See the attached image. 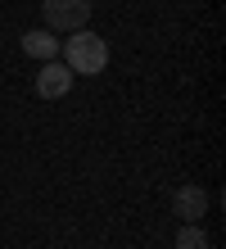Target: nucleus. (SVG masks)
Listing matches in <instances>:
<instances>
[{"instance_id":"1","label":"nucleus","mask_w":226,"mask_h":249,"mask_svg":"<svg viewBox=\"0 0 226 249\" xmlns=\"http://www.w3.org/2000/svg\"><path fill=\"white\" fill-rule=\"evenodd\" d=\"M59 59L72 68V77H95V72L109 68V41L95 36L90 27H77L59 41Z\"/></svg>"},{"instance_id":"2","label":"nucleus","mask_w":226,"mask_h":249,"mask_svg":"<svg viewBox=\"0 0 226 249\" xmlns=\"http://www.w3.org/2000/svg\"><path fill=\"white\" fill-rule=\"evenodd\" d=\"M41 18L50 32H77V27H90V0H45Z\"/></svg>"},{"instance_id":"3","label":"nucleus","mask_w":226,"mask_h":249,"mask_svg":"<svg viewBox=\"0 0 226 249\" xmlns=\"http://www.w3.org/2000/svg\"><path fill=\"white\" fill-rule=\"evenodd\" d=\"M72 68L64 64V59H45L41 68H36V95L41 100H64L68 91H72Z\"/></svg>"},{"instance_id":"4","label":"nucleus","mask_w":226,"mask_h":249,"mask_svg":"<svg viewBox=\"0 0 226 249\" xmlns=\"http://www.w3.org/2000/svg\"><path fill=\"white\" fill-rule=\"evenodd\" d=\"M172 213L181 217V222H199V217L208 213V190L204 186H176L172 190Z\"/></svg>"},{"instance_id":"5","label":"nucleus","mask_w":226,"mask_h":249,"mask_svg":"<svg viewBox=\"0 0 226 249\" xmlns=\"http://www.w3.org/2000/svg\"><path fill=\"white\" fill-rule=\"evenodd\" d=\"M23 54H32V59H59V36L50 27H32V32H23Z\"/></svg>"},{"instance_id":"6","label":"nucleus","mask_w":226,"mask_h":249,"mask_svg":"<svg viewBox=\"0 0 226 249\" xmlns=\"http://www.w3.org/2000/svg\"><path fill=\"white\" fill-rule=\"evenodd\" d=\"M176 249H208V231L199 222H181L176 231Z\"/></svg>"}]
</instances>
